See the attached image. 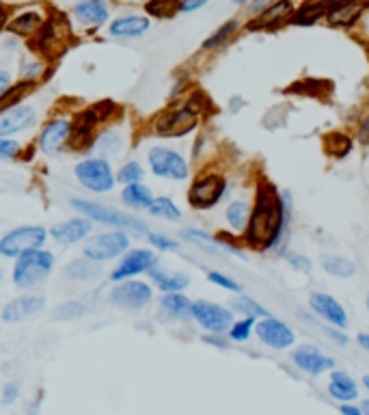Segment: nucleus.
<instances>
[{"label":"nucleus","instance_id":"f257e3e1","mask_svg":"<svg viewBox=\"0 0 369 415\" xmlns=\"http://www.w3.org/2000/svg\"><path fill=\"white\" fill-rule=\"evenodd\" d=\"M292 193L290 190H279L270 182L262 180L255 190V201L249 225L242 232L244 245L264 253L285 249L287 238H290V223H292Z\"/></svg>","mask_w":369,"mask_h":415},{"label":"nucleus","instance_id":"f03ea898","mask_svg":"<svg viewBox=\"0 0 369 415\" xmlns=\"http://www.w3.org/2000/svg\"><path fill=\"white\" fill-rule=\"evenodd\" d=\"M54 268V255L45 249H35L28 251L20 258H15L13 266V283L18 288H35V285L43 283L50 277Z\"/></svg>","mask_w":369,"mask_h":415},{"label":"nucleus","instance_id":"7ed1b4c3","mask_svg":"<svg viewBox=\"0 0 369 415\" xmlns=\"http://www.w3.org/2000/svg\"><path fill=\"white\" fill-rule=\"evenodd\" d=\"M72 208L83 216L102 223V225H112L117 230H130L134 234H149L147 225L140 219L127 214V212H121L117 208H110V205H104L98 201H89V199H72Z\"/></svg>","mask_w":369,"mask_h":415},{"label":"nucleus","instance_id":"20e7f679","mask_svg":"<svg viewBox=\"0 0 369 415\" xmlns=\"http://www.w3.org/2000/svg\"><path fill=\"white\" fill-rule=\"evenodd\" d=\"M227 195V178L222 173L205 171L192 180L188 188V203L195 210H212Z\"/></svg>","mask_w":369,"mask_h":415},{"label":"nucleus","instance_id":"39448f33","mask_svg":"<svg viewBox=\"0 0 369 415\" xmlns=\"http://www.w3.org/2000/svg\"><path fill=\"white\" fill-rule=\"evenodd\" d=\"M74 173L76 180L91 193H110L117 182V173L106 158H85L76 165Z\"/></svg>","mask_w":369,"mask_h":415},{"label":"nucleus","instance_id":"423d86ee","mask_svg":"<svg viewBox=\"0 0 369 415\" xmlns=\"http://www.w3.org/2000/svg\"><path fill=\"white\" fill-rule=\"evenodd\" d=\"M48 241V230L41 225H22L15 227L11 232H7L3 238H0V253L5 258H20V255L35 251V249H43Z\"/></svg>","mask_w":369,"mask_h":415},{"label":"nucleus","instance_id":"0eeeda50","mask_svg":"<svg viewBox=\"0 0 369 415\" xmlns=\"http://www.w3.org/2000/svg\"><path fill=\"white\" fill-rule=\"evenodd\" d=\"M199 119L201 117L195 113V110H190L184 102L182 106H173V108L165 110L162 115H158L154 121V132L165 139H180V136L195 132L199 125Z\"/></svg>","mask_w":369,"mask_h":415},{"label":"nucleus","instance_id":"6e6552de","mask_svg":"<svg viewBox=\"0 0 369 415\" xmlns=\"http://www.w3.org/2000/svg\"><path fill=\"white\" fill-rule=\"evenodd\" d=\"M127 251H130V238H127L123 230H110L98 234L85 243V258L93 260L95 264L115 260Z\"/></svg>","mask_w":369,"mask_h":415},{"label":"nucleus","instance_id":"1a4fd4ad","mask_svg":"<svg viewBox=\"0 0 369 415\" xmlns=\"http://www.w3.org/2000/svg\"><path fill=\"white\" fill-rule=\"evenodd\" d=\"M147 163L154 175L158 178H165V180H173V182H182L190 175V167L188 161L171 148L165 145H156L149 150L147 154Z\"/></svg>","mask_w":369,"mask_h":415},{"label":"nucleus","instance_id":"9d476101","mask_svg":"<svg viewBox=\"0 0 369 415\" xmlns=\"http://www.w3.org/2000/svg\"><path fill=\"white\" fill-rule=\"evenodd\" d=\"M192 318L207 333H227L233 325V312L214 301H195L192 303Z\"/></svg>","mask_w":369,"mask_h":415},{"label":"nucleus","instance_id":"9b49d317","mask_svg":"<svg viewBox=\"0 0 369 415\" xmlns=\"http://www.w3.org/2000/svg\"><path fill=\"white\" fill-rule=\"evenodd\" d=\"M151 298H154L151 285L145 283V281H138V279L121 281L117 288L110 292V303H112V305H117L121 310H130V312L147 307L149 303H151Z\"/></svg>","mask_w":369,"mask_h":415},{"label":"nucleus","instance_id":"f8f14e48","mask_svg":"<svg viewBox=\"0 0 369 415\" xmlns=\"http://www.w3.org/2000/svg\"><path fill=\"white\" fill-rule=\"evenodd\" d=\"M154 266H158V255L154 251H149V249H130L127 253H123L121 262L110 273V279L115 283L127 281V279L138 277L143 273H149Z\"/></svg>","mask_w":369,"mask_h":415},{"label":"nucleus","instance_id":"ddd939ff","mask_svg":"<svg viewBox=\"0 0 369 415\" xmlns=\"http://www.w3.org/2000/svg\"><path fill=\"white\" fill-rule=\"evenodd\" d=\"M255 335H257L266 346L275 348V350H285V348L294 346V342H296L292 327L279 321L275 316L260 318V321L255 323Z\"/></svg>","mask_w":369,"mask_h":415},{"label":"nucleus","instance_id":"4468645a","mask_svg":"<svg viewBox=\"0 0 369 415\" xmlns=\"http://www.w3.org/2000/svg\"><path fill=\"white\" fill-rule=\"evenodd\" d=\"M104 121V117L100 115L98 106H91L87 110H83L80 115H76V119L72 121V136H70V148L72 150H87L91 143H95V130L98 125Z\"/></svg>","mask_w":369,"mask_h":415},{"label":"nucleus","instance_id":"2eb2a0df","mask_svg":"<svg viewBox=\"0 0 369 415\" xmlns=\"http://www.w3.org/2000/svg\"><path fill=\"white\" fill-rule=\"evenodd\" d=\"M309 307L317 318H322V321L330 327L348 329V325H350L346 307L335 296H330L326 292H311L309 294Z\"/></svg>","mask_w":369,"mask_h":415},{"label":"nucleus","instance_id":"dca6fc26","mask_svg":"<svg viewBox=\"0 0 369 415\" xmlns=\"http://www.w3.org/2000/svg\"><path fill=\"white\" fill-rule=\"evenodd\" d=\"M70 136H72V119H52L50 123L43 125V130L39 134V148L48 156H56L63 152V148L70 145Z\"/></svg>","mask_w":369,"mask_h":415},{"label":"nucleus","instance_id":"f3484780","mask_svg":"<svg viewBox=\"0 0 369 415\" xmlns=\"http://www.w3.org/2000/svg\"><path fill=\"white\" fill-rule=\"evenodd\" d=\"M292 361L298 365L302 372H307L311 376H317V374H324L328 370H335V359L319 353L317 348L313 346H300L292 353Z\"/></svg>","mask_w":369,"mask_h":415},{"label":"nucleus","instance_id":"a211bd4d","mask_svg":"<svg viewBox=\"0 0 369 415\" xmlns=\"http://www.w3.org/2000/svg\"><path fill=\"white\" fill-rule=\"evenodd\" d=\"M93 230V221L83 216V219H70L65 223H56L54 227H50L52 241L59 245H76L91 234Z\"/></svg>","mask_w":369,"mask_h":415},{"label":"nucleus","instance_id":"6ab92c4d","mask_svg":"<svg viewBox=\"0 0 369 415\" xmlns=\"http://www.w3.org/2000/svg\"><path fill=\"white\" fill-rule=\"evenodd\" d=\"M45 301L39 294H24L9 301L7 305L3 307V321L5 323H20L26 321V318L35 316L43 310Z\"/></svg>","mask_w":369,"mask_h":415},{"label":"nucleus","instance_id":"aec40b11","mask_svg":"<svg viewBox=\"0 0 369 415\" xmlns=\"http://www.w3.org/2000/svg\"><path fill=\"white\" fill-rule=\"evenodd\" d=\"M294 13V0H277L270 9H266L264 13H260L257 18H253L246 28L249 30H270L277 28L283 22H287Z\"/></svg>","mask_w":369,"mask_h":415},{"label":"nucleus","instance_id":"412c9836","mask_svg":"<svg viewBox=\"0 0 369 415\" xmlns=\"http://www.w3.org/2000/svg\"><path fill=\"white\" fill-rule=\"evenodd\" d=\"M37 115L30 106H15L11 110L0 113V136H11L28 130L35 123Z\"/></svg>","mask_w":369,"mask_h":415},{"label":"nucleus","instance_id":"4be33fe9","mask_svg":"<svg viewBox=\"0 0 369 415\" xmlns=\"http://www.w3.org/2000/svg\"><path fill=\"white\" fill-rule=\"evenodd\" d=\"M149 30V18L145 15H123L110 24V35L117 39H134Z\"/></svg>","mask_w":369,"mask_h":415},{"label":"nucleus","instance_id":"5701e85b","mask_svg":"<svg viewBox=\"0 0 369 415\" xmlns=\"http://www.w3.org/2000/svg\"><path fill=\"white\" fill-rule=\"evenodd\" d=\"M108 15L110 11L104 0H83L74 7V18L85 26H102Z\"/></svg>","mask_w":369,"mask_h":415},{"label":"nucleus","instance_id":"b1692460","mask_svg":"<svg viewBox=\"0 0 369 415\" xmlns=\"http://www.w3.org/2000/svg\"><path fill=\"white\" fill-rule=\"evenodd\" d=\"M328 394L339 403H355L359 398V385L348 372L333 370L330 383H328Z\"/></svg>","mask_w":369,"mask_h":415},{"label":"nucleus","instance_id":"393cba45","mask_svg":"<svg viewBox=\"0 0 369 415\" xmlns=\"http://www.w3.org/2000/svg\"><path fill=\"white\" fill-rule=\"evenodd\" d=\"M160 310L175 321H186L192 318V301L182 292H167L160 298Z\"/></svg>","mask_w":369,"mask_h":415},{"label":"nucleus","instance_id":"a878e982","mask_svg":"<svg viewBox=\"0 0 369 415\" xmlns=\"http://www.w3.org/2000/svg\"><path fill=\"white\" fill-rule=\"evenodd\" d=\"M149 277L165 294L167 292H184L190 285V277L186 273H167V270L154 266L149 270Z\"/></svg>","mask_w":369,"mask_h":415},{"label":"nucleus","instance_id":"bb28decb","mask_svg":"<svg viewBox=\"0 0 369 415\" xmlns=\"http://www.w3.org/2000/svg\"><path fill=\"white\" fill-rule=\"evenodd\" d=\"M156 197L151 195V188H147L143 182L138 184H127L121 190V201L132 208V210H149V205Z\"/></svg>","mask_w":369,"mask_h":415},{"label":"nucleus","instance_id":"cd10ccee","mask_svg":"<svg viewBox=\"0 0 369 415\" xmlns=\"http://www.w3.org/2000/svg\"><path fill=\"white\" fill-rule=\"evenodd\" d=\"M367 7H369V0H357V3H352V5H346V7L337 9V11H330L326 18L330 22V26L348 28V26H352L361 18Z\"/></svg>","mask_w":369,"mask_h":415},{"label":"nucleus","instance_id":"c85d7f7f","mask_svg":"<svg viewBox=\"0 0 369 415\" xmlns=\"http://www.w3.org/2000/svg\"><path fill=\"white\" fill-rule=\"evenodd\" d=\"M251 210L253 203H249L246 199H233L227 210H224V219H227V225L231 232H244L251 219Z\"/></svg>","mask_w":369,"mask_h":415},{"label":"nucleus","instance_id":"c756f323","mask_svg":"<svg viewBox=\"0 0 369 415\" xmlns=\"http://www.w3.org/2000/svg\"><path fill=\"white\" fill-rule=\"evenodd\" d=\"M319 18H326V3L324 0H313V3H304L300 9H296L287 22L294 26H311Z\"/></svg>","mask_w":369,"mask_h":415},{"label":"nucleus","instance_id":"7c9ffc66","mask_svg":"<svg viewBox=\"0 0 369 415\" xmlns=\"http://www.w3.org/2000/svg\"><path fill=\"white\" fill-rule=\"evenodd\" d=\"M41 26H43V18L37 11H24L7 28H9V33H13V35L30 37V35H37L41 30Z\"/></svg>","mask_w":369,"mask_h":415},{"label":"nucleus","instance_id":"2f4dec72","mask_svg":"<svg viewBox=\"0 0 369 415\" xmlns=\"http://www.w3.org/2000/svg\"><path fill=\"white\" fill-rule=\"evenodd\" d=\"M229 310H231L233 314H242L244 318H255V321H260V318H268V316H270V312H268L264 305H260L257 301L251 298L249 294H242V292L231 298Z\"/></svg>","mask_w":369,"mask_h":415},{"label":"nucleus","instance_id":"473e14b6","mask_svg":"<svg viewBox=\"0 0 369 415\" xmlns=\"http://www.w3.org/2000/svg\"><path fill=\"white\" fill-rule=\"evenodd\" d=\"M322 145H324L326 156L341 161V158H346L352 152V148H355V141H352V136H348L346 132H330L324 136Z\"/></svg>","mask_w":369,"mask_h":415},{"label":"nucleus","instance_id":"72a5a7b5","mask_svg":"<svg viewBox=\"0 0 369 415\" xmlns=\"http://www.w3.org/2000/svg\"><path fill=\"white\" fill-rule=\"evenodd\" d=\"M322 268L330 277L339 279H352L357 275V264L348 258H341V255H326V258H322Z\"/></svg>","mask_w":369,"mask_h":415},{"label":"nucleus","instance_id":"f704fd0d","mask_svg":"<svg viewBox=\"0 0 369 415\" xmlns=\"http://www.w3.org/2000/svg\"><path fill=\"white\" fill-rule=\"evenodd\" d=\"M182 236L186 238L188 243H192L195 247L203 249L205 253H210V255H220V253H224V247L218 243V238H214V236H210V234H205V232H201V230L188 227V230H182Z\"/></svg>","mask_w":369,"mask_h":415},{"label":"nucleus","instance_id":"c9c22d12","mask_svg":"<svg viewBox=\"0 0 369 415\" xmlns=\"http://www.w3.org/2000/svg\"><path fill=\"white\" fill-rule=\"evenodd\" d=\"M30 89H33V83H30V81H24L20 85H15V87L11 85L3 95H0V113H5V110H11L15 106H20Z\"/></svg>","mask_w":369,"mask_h":415},{"label":"nucleus","instance_id":"e433bc0d","mask_svg":"<svg viewBox=\"0 0 369 415\" xmlns=\"http://www.w3.org/2000/svg\"><path fill=\"white\" fill-rule=\"evenodd\" d=\"M238 22L235 20H229V22H224L214 35H210L205 41H203V50H218V48H222L224 43H227L233 35H235V30H238Z\"/></svg>","mask_w":369,"mask_h":415},{"label":"nucleus","instance_id":"4c0bfd02","mask_svg":"<svg viewBox=\"0 0 369 415\" xmlns=\"http://www.w3.org/2000/svg\"><path fill=\"white\" fill-rule=\"evenodd\" d=\"M149 212L158 219H167V221H180L182 219V210L171 197H156L149 205Z\"/></svg>","mask_w":369,"mask_h":415},{"label":"nucleus","instance_id":"58836bf2","mask_svg":"<svg viewBox=\"0 0 369 415\" xmlns=\"http://www.w3.org/2000/svg\"><path fill=\"white\" fill-rule=\"evenodd\" d=\"M255 318H240V321H233V325H231V329L227 331L229 333V340L231 342H246L251 335H253V331H255Z\"/></svg>","mask_w":369,"mask_h":415},{"label":"nucleus","instance_id":"ea45409f","mask_svg":"<svg viewBox=\"0 0 369 415\" xmlns=\"http://www.w3.org/2000/svg\"><path fill=\"white\" fill-rule=\"evenodd\" d=\"M175 11H180V0H151L147 3V13L160 20L171 18Z\"/></svg>","mask_w":369,"mask_h":415},{"label":"nucleus","instance_id":"a19ab883","mask_svg":"<svg viewBox=\"0 0 369 415\" xmlns=\"http://www.w3.org/2000/svg\"><path fill=\"white\" fill-rule=\"evenodd\" d=\"M143 178H145V169H143L140 163H136V161L125 163L117 173V182H121L125 186L127 184H138V182H143Z\"/></svg>","mask_w":369,"mask_h":415},{"label":"nucleus","instance_id":"79ce46f5","mask_svg":"<svg viewBox=\"0 0 369 415\" xmlns=\"http://www.w3.org/2000/svg\"><path fill=\"white\" fill-rule=\"evenodd\" d=\"M207 281L218 285V288H222V290H227V292H233V294L242 292V285H240L233 277L224 275V273H218V270H210V273H207Z\"/></svg>","mask_w":369,"mask_h":415},{"label":"nucleus","instance_id":"37998d69","mask_svg":"<svg viewBox=\"0 0 369 415\" xmlns=\"http://www.w3.org/2000/svg\"><path fill=\"white\" fill-rule=\"evenodd\" d=\"M95 262L93 260H76L74 264L67 266V275L72 279H89L95 275Z\"/></svg>","mask_w":369,"mask_h":415},{"label":"nucleus","instance_id":"c03bdc74","mask_svg":"<svg viewBox=\"0 0 369 415\" xmlns=\"http://www.w3.org/2000/svg\"><path fill=\"white\" fill-rule=\"evenodd\" d=\"M281 258L290 264L292 268L296 270H302V273H307V270H311V260L307 258V255H300L296 251H290V249H281Z\"/></svg>","mask_w":369,"mask_h":415},{"label":"nucleus","instance_id":"a18cd8bd","mask_svg":"<svg viewBox=\"0 0 369 415\" xmlns=\"http://www.w3.org/2000/svg\"><path fill=\"white\" fill-rule=\"evenodd\" d=\"M85 312H87V307L83 305V303L72 301V303H65V305L56 307L54 318H59V321H72V318H80Z\"/></svg>","mask_w":369,"mask_h":415},{"label":"nucleus","instance_id":"49530a36","mask_svg":"<svg viewBox=\"0 0 369 415\" xmlns=\"http://www.w3.org/2000/svg\"><path fill=\"white\" fill-rule=\"evenodd\" d=\"M147 238H149V243H151L156 249H160V251H178V249H180V243H175L173 238H169V236H165V234H154V232H149Z\"/></svg>","mask_w":369,"mask_h":415},{"label":"nucleus","instance_id":"de8ad7c7","mask_svg":"<svg viewBox=\"0 0 369 415\" xmlns=\"http://www.w3.org/2000/svg\"><path fill=\"white\" fill-rule=\"evenodd\" d=\"M119 143H121V139H119L117 132L106 130V132H102V134L98 136V141H95V145L100 148V152H112V150L119 148Z\"/></svg>","mask_w":369,"mask_h":415},{"label":"nucleus","instance_id":"09e8293b","mask_svg":"<svg viewBox=\"0 0 369 415\" xmlns=\"http://www.w3.org/2000/svg\"><path fill=\"white\" fill-rule=\"evenodd\" d=\"M20 154V143L7 139V136H0V158L3 161H9V158H15Z\"/></svg>","mask_w":369,"mask_h":415},{"label":"nucleus","instance_id":"8fccbe9b","mask_svg":"<svg viewBox=\"0 0 369 415\" xmlns=\"http://www.w3.org/2000/svg\"><path fill=\"white\" fill-rule=\"evenodd\" d=\"M322 331L328 335V338H330L335 344H339V346H348V344H350V338L344 333V329H337V327L326 325V327H322Z\"/></svg>","mask_w":369,"mask_h":415},{"label":"nucleus","instance_id":"3c124183","mask_svg":"<svg viewBox=\"0 0 369 415\" xmlns=\"http://www.w3.org/2000/svg\"><path fill=\"white\" fill-rule=\"evenodd\" d=\"M18 394H20L18 383H7V385L3 387V403H5V405L15 403V398H18Z\"/></svg>","mask_w":369,"mask_h":415},{"label":"nucleus","instance_id":"603ef678","mask_svg":"<svg viewBox=\"0 0 369 415\" xmlns=\"http://www.w3.org/2000/svg\"><path fill=\"white\" fill-rule=\"evenodd\" d=\"M361 145H369V115L359 123V128H357V136H355Z\"/></svg>","mask_w":369,"mask_h":415},{"label":"nucleus","instance_id":"864d4df0","mask_svg":"<svg viewBox=\"0 0 369 415\" xmlns=\"http://www.w3.org/2000/svg\"><path fill=\"white\" fill-rule=\"evenodd\" d=\"M210 0H180V11L188 13V11H197L203 5H207Z\"/></svg>","mask_w":369,"mask_h":415},{"label":"nucleus","instance_id":"5fc2aeb1","mask_svg":"<svg viewBox=\"0 0 369 415\" xmlns=\"http://www.w3.org/2000/svg\"><path fill=\"white\" fill-rule=\"evenodd\" d=\"M222 333H207L203 335V342L210 344V346H216V348H227V340L220 338Z\"/></svg>","mask_w":369,"mask_h":415},{"label":"nucleus","instance_id":"6e6d98bb","mask_svg":"<svg viewBox=\"0 0 369 415\" xmlns=\"http://www.w3.org/2000/svg\"><path fill=\"white\" fill-rule=\"evenodd\" d=\"M277 0H255V3L249 7V13H253V15H260V13H264L266 9H270L272 5H275Z\"/></svg>","mask_w":369,"mask_h":415},{"label":"nucleus","instance_id":"4d7b16f0","mask_svg":"<svg viewBox=\"0 0 369 415\" xmlns=\"http://www.w3.org/2000/svg\"><path fill=\"white\" fill-rule=\"evenodd\" d=\"M9 87H11V76L0 70V95H3Z\"/></svg>","mask_w":369,"mask_h":415},{"label":"nucleus","instance_id":"13d9d810","mask_svg":"<svg viewBox=\"0 0 369 415\" xmlns=\"http://www.w3.org/2000/svg\"><path fill=\"white\" fill-rule=\"evenodd\" d=\"M341 415H363V411H361V407H355V405H350V403H344V405H341Z\"/></svg>","mask_w":369,"mask_h":415},{"label":"nucleus","instance_id":"bf43d9fd","mask_svg":"<svg viewBox=\"0 0 369 415\" xmlns=\"http://www.w3.org/2000/svg\"><path fill=\"white\" fill-rule=\"evenodd\" d=\"M357 344L369 353V333H359V335H357Z\"/></svg>","mask_w":369,"mask_h":415},{"label":"nucleus","instance_id":"052dcab7","mask_svg":"<svg viewBox=\"0 0 369 415\" xmlns=\"http://www.w3.org/2000/svg\"><path fill=\"white\" fill-rule=\"evenodd\" d=\"M203 143H205V139L203 136H199L197 141H195V148H192V158H201V148H203Z\"/></svg>","mask_w":369,"mask_h":415},{"label":"nucleus","instance_id":"680f3d73","mask_svg":"<svg viewBox=\"0 0 369 415\" xmlns=\"http://www.w3.org/2000/svg\"><path fill=\"white\" fill-rule=\"evenodd\" d=\"M5 24H7V7L0 5V30L5 28Z\"/></svg>","mask_w":369,"mask_h":415},{"label":"nucleus","instance_id":"e2e57ef3","mask_svg":"<svg viewBox=\"0 0 369 415\" xmlns=\"http://www.w3.org/2000/svg\"><path fill=\"white\" fill-rule=\"evenodd\" d=\"M361 411H363V415H369V401L361 403Z\"/></svg>","mask_w":369,"mask_h":415},{"label":"nucleus","instance_id":"0e129e2a","mask_svg":"<svg viewBox=\"0 0 369 415\" xmlns=\"http://www.w3.org/2000/svg\"><path fill=\"white\" fill-rule=\"evenodd\" d=\"M363 385H365V389L369 392V374H367V376H363Z\"/></svg>","mask_w":369,"mask_h":415},{"label":"nucleus","instance_id":"69168bd1","mask_svg":"<svg viewBox=\"0 0 369 415\" xmlns=\"http://www.w3.org/2000/svg\"><path fill=\"white\" fill-rule=\"evenodd\" d=\"M365 305H367V312H369V292H367V298H365Z\"/></svg>","mask_w":369,"mask_h":415},{"label":"nucleus","instance_id":"338daca9","mask_svg":"<svg viewBox=\"0 0 369 415\" xmlns=\"http://www.w3.org/2000/svg\"><path fill=\"white\" fill-rule=\"evenodd\" d=\"M233 3H246V0H233Z\"/></svg>","mask_w":369,"mask_h":415},{"label":"nucleus","instance_id":"774afa93","mask_svg":"<svg viewBox=\"0 0 369 415\" xmlns=\"http://www.w3.org/2000/svg\"><path fill=\"white\" fill-rule=\"evenodd\" d=\"M367 52H369V43H367Z\"/></svg>","mask_w":369,"mask_h":415}]
</instances>
